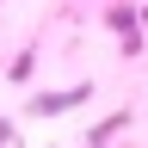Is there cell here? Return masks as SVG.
I'll return each instance as SVG.
<instances>
[{"label":"cell","instance_id":"cell-1","mask_svg":"<svg viewBox=\"0 0 148 148\" xmlns=\"http://www.w3.org/2000/svg\"><path fill=\"white\" fill-rule=\"evenodd\" d=\"M80 99H92V80H86V86H68V92H37L31 111L43 117V111H68V105H80Z\"/></svg>","mask_w":148,"mask_h":148},{"label":"cell","instance_id":"cell-2","mask_svg":"<svg viewBox=\"0 0 148 148\" xmlns=\"http://www.w3.org/2000/svg\"><path fill=\"white\" fill-rule=\"evenodd\" d=\"M6 136H12V123H0V148H6Z\"/></svg>","mask_w":148,"mask_h":148}]
</instances>
